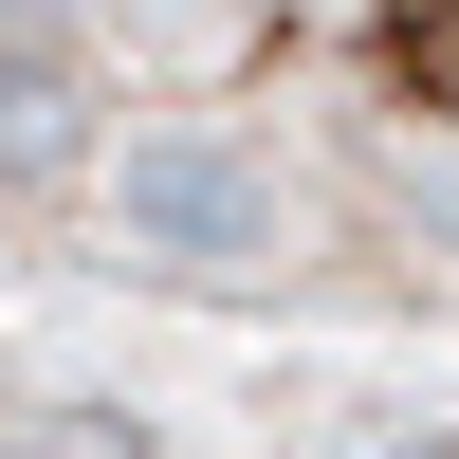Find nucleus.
<instances>
[{
  "mask_svg": "<svg viewBox=\"0 0 459 459\" xmlns=\"http://www.w3.org/2000/svg\"><path fill=\"white\" fill-rule=\"evenodd\" d=\"M110 203H129V239L166 257V276H221V294H257V276L313 257L294 166L239 147V129H129V147H110Z\"/></svg>",
  "mask_w": 459,
  "mask_h": 459,
  "instance_id": "nucleus-1",
  "label": "nucleus"
}]
</instances>
